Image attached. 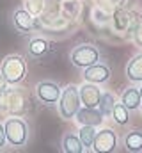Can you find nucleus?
I'll return each mask as SVG.
<instances>
[{"label":"nucleus","instance_id":"nucleus-1","mask_svg":"<svg viewBox=\"0 0 142 153\" xmlns=\"http://www.w3.org/2000/svg\"><path fill=\"white\" fill-rule=\"evenodd\" d=\"M0 75L5 78L7 85H16L25 80L27 64L20 55H7L0 64Z\"/></svg>","mask_w":142,"mask_h":153},{"label":"nucleus","instance_id":"nucleus-2","mask_svg":"<svg viewBox=\"0 0 142 153\" xmlns=\"http://www.w3.org/2000/svg\"><path fill=\"white\" fill-rule=\"evenodd\" d=\"M4 130H5V139L11 146L14 148H21L27 144L29 141V125L23 117L13 116L7 117L4 123Z\"/></svg>","mask_w":142,"mask_h":153},{"label":"nucleus","instance_id":"nucleus-3","mask_svg":"<svg viewBox=\"0 0 142 153\" xmlns=\"http://www.w3.org/2000/svg\"><path fill=\"white\" fill-rule=\"evenodd\" d=\"M57 107H59V114L62 116L64 119H73L75 117V114L78 112V109L82 107L80 93H78L76 85H68L66 89L61 91Z\"/></svg>","mask_w":142,"mask_h":153},{"label":"nucleus","instance_id":"nucleus-4","mask_svg":"<svg viewBox=\"0 0 142 153\" xmlns=\"http://www.w3.org/2000/svg\"><path fill=\"white\" fill-rule=\"evenodd\" d=\"M100 61V52L92 45H80L71 52V62L75 68L85 70Z\"/></svg>","mask_w":142,"mask_h":153},{"label":"nucleus","instance_id":"nucleus-5","mask_svg":"<svg viewBox=\"0 0 142 153\" xmlns=\"http://www.w3.org/2000/svg\"><path fill=\"white\" fill-rule=\"evenodd\" d=\"M115 146H117V135H115V132L110 130V128H103V130L96 132L91 148L98 153H110L115 150Z\"/></svg>","mask_w":142,"mask_h":153},{"label":"nucleus","instance_id":"nucleus-6","mask_svg":"<svg viewBox=\"0 0 142 153\" xmlns=\"http://www.w3.org/2000/svg\"><path fill=\"white\" fill-rule=\"evenodd\" d=\"M61 87L55 84V82H50V80H44V82H39L37 87H36V96L39 102L46 103V105H53L59 102V96H61Z\"/></svg>","mask_w":142,"mask_h":153},{"label":"nucleus","instance_id":"nucleus-7","mask_svg":"<svg viewBox=\"0 0 142 153\" xmlns=\"http://www.w3.org/2000/svg\"><path fill=\"white\" fill-rule=\"evenodd\" d=\"M78 93H80V102L84 107H98L100 98H101V89L98 87V84L85 82L84 85L78 87Z\"/></svg>","mask_w":142,"mask_h":153},{"label":"nucleus","instance_id":"nucleus-8","mask_svg":"<svg viewBox=\"0 0 142 153\" xmlns=\"http://www.w3.org/2000/svg\"><path fill=\"white\" fill-rule=\"evenodd\" d=\"M75 119L78 125H89V126H100L103 123V114L100 112L98 107H80L78 112L75 114Z\"/></svg>","mask_w":142,"mask_h":153},{"label":"nucleus","instance_id":"nucleus-9","mask_svg":"<svg viewBox=\"0 0 142 153\" xmlns=\"http://www.w3.org/2000/svg\"><path fill=\"white\" fill-rule=\"evenodd\" d=\"M110 75H112L110 73V68L105 66V64H100V61L96 64H92V66H89V68L84 70V78L87 82H92V84H98V85L108 82Z\"/></svg>","mask_w":142,"mask_h":153},{"label":"nucleus","instance_id":"nucleus-10","mask_svg":"<svg viewBox=\"0 0 142 153\" xmlns=\"http://www.w3.org/2000/svg\"><path fill=\"white\" fill-rule=\"evenodd\" d=\"M14 20V27L20 30V32H29L34 29V16L27 11V9H18L13 16Z\"/></svg>","mask_w":142,"mask_h":153},{"label":"nucleus","instance_id":"nucleus-11","mask_svg":"<svg viewBox=\"0 0 142 153\" xmlns=\"http://www.w3.org/2000/svg\"><path fill=\"white\" fill-rule=\"evenodd\" d=\"M121 102H123V105H124L128 111H137V109L142 105V100H141V93H139V89H137V87H128V89L123 93V96H121Z\"/></svg>","mask_w":142,"mask_h":153},{"label":"nucleus","instance_id":"nucleus-12","mask_svg":"<svg viewBox=\"0 0 142 153\" xmlns=\"http://www.w3.org/2000/svg\"><path fill=\"white\" fill-rule=\"evenodd\" d=\"M126 75L130 78V82H142V53L132 57V61L126 66Z\"/></svg>","mask_w":142,"mask_h":153},{"label":"nucleus","instance_id":"nucleus-13","mask_svg":"<svg viewBox=\"0 0 142 153\" xmlns=\"http://www.w3.org/2000/svg\"><path fill=\"white\" fill-rule=\"evenodd\" d=\"M84 144L76 134H66L62 137V150L66 153H84Z\"/></svg>","mask_w":142,"mask_h":153},{"label":"nucleus","instance_id":"nucleus-14","mask_svg":"<svg viewBox=\"0 0 142 153\" xmlns=\"http://www.w3.org/2000/svg\"><path fill=\"white\" fill-rule=\"evenodd\" d=\"M124 146L128 152H142V132L141 130H132L124 137Z\"/></svg>","mask_w":142,"mask_h":153},{"label":"nucleus","instance_id":"nucleus-15","mask_svg":"<svg viewBox=\"0 0 142 153\" xmlns=\"http://www.w3.org/2000/svg\"><path fill=\"white\" fill-rule=\"evenodd\" d=\"M50 50V43L43 38H32L29 41V53L32 57H43Z\"/></svg>","mask_w":142,"mask_h":153},{"label":"nucleus","instance_id":"nucleus-16","mask_svg":"<svg viewBox=\"0 0 142 153\" xmlns=\"http://www.w3.org/2000/svg\"><path fill=\"white\" fill-rule=\"evenodd\" d=\"M112 117H114V121L117 123V125H121V126H124V125H128V121H130V111L123 105V102L121 103H115L114 105V109H112Z\"/></svg>","mask_w":142,"mask_h":153},{"label":"nucleus","instance_id":"nucleus-17","mask_svg":"<svg viewBox=\"0 0 142 153\" xmlns=\"http://www.w3.org/2000/svg\"><path fill=\"white\" fill-rule=\"evenodd\" d=\"M114 105H115V96L112 93H101V98H100V103H98L100 112L103 116H110Z\"/></svg>","mask_w":142,"mask_h":153},{"label":"nucleus","instance_id":"nucleus-18","mask_svg":"<svg viewBox=\"0 0 142 153\" xmlns=\"http://www.w3.org/2000/svg\"><path fill=\"white\" fill-rule=\"evenodd\" d=\"M96 126H89V125H80V132H78V137L82 141L84 146L91 148L92 146V141H94V135H96Z\"/></svg>","mask_w":142,"mask_h":153},{"label":"nucleus","instance_id":"nucleus-19","mask_svg":"<svg viewBox=\"0 0 142 153\" xmlns=\"http://www.w3.org/2000/svg\"><path fill=\"white\" fill-rule=\"evenodd\" d=\"M114 22L117 23V29H119V30H123V29H126V27H130V25L133 23V18H132L128 13H124V11L117 9V11L114 13Z\"/></svg>","mask_w":142,"mask_h":153},{"label":"nucleus","instance_id":"nucleus-20","mask_svg":"<svg viewBox=\"0 0 142 153\" xmlns=\"http://www.w3.org/2000/svg\"><path fill=\"white\" fill-rule=\"evenodd\" d=\"M133 41L137 43V46L142 48V23L137 22V25L133 27Z\"/></svg>","mask_w":142,"mask_h":153},{"label":"nucleus","instance_id":"nucleus-21","mask_svg":"<svg viewBox=\"0 0 142 153\" xmlns=\"http://www.w3.org/2000/svg\"><path fill=\"white\" fill-rule=\"evenodd\" d=\"M5 143H7V139H5V130H4V125L0 123V150L5 146Z\"/></svg>","mask_w":142,"mask_h":153},{"label":"nucleus","instance_id":"nucleus-22","mask_svg":"<svg viewBox=\"0 0 142 153\" xmlns=\"http://www.w3.org/2000/svg\"><path fill=\"white\" fill-rule=\"evenodd\" d=\"M5 87H7V82H5V78H4V76L0 75V94L5 91Z\"/></svg>","mask_w":142,"mask_h":153},{"label":"nucleus","instance_id":"nucleus-23","mask_svg":"<svg viewBox=\"0 0 142 153\" xmlns=\"http://www.w3.org/2000/svg\"><path fill=\"white\" fill-rule=\"evenodd\" d=\"M139 93H141V100H142V87H141V89H139Z\"/></svg>","mask_w":142,"mask_h":153}]
</instances>
